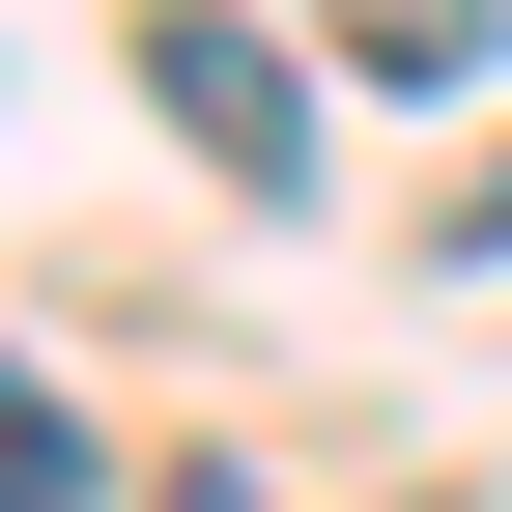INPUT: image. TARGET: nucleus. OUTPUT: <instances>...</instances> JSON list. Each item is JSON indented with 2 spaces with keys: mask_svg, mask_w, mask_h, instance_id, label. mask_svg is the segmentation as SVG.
Wrapping results in <instances>:
<instances>
[{
  "mask_svg": "<svg viewBox=\"0 0 512 512\" xmlns=\"http://www.w3.org/2000/svg\"><path fill=\"white\" fill-rule=\"evenodd\" d=\"M313 29H342L370 86H484V0H313Z\"/></svg>",
  "mask_w": 512,
  "mask_h": 512,
  "instance_id": "obj_2",
  "label": "nucleus"
},
{
  "mask_svg": "<svg viewBox=\"0 0 512 512\" xmlns=\"http://www.w3.org/2000/svg\"><path fill=\"white\" fill-rule=\"evenodd\" d=\"M0 512H86V399H57V370L0 399Z\"/></svg>",
  "mask_w": 512,
  "mask_h": 512,
  "instance_id": "obj_3",
  "label": "nucleus"
},
{
  "mask_svg": "<svg viewBox=\"0 0 512 512\" xmlns=\"http://www.w3.org/2000/svg\"><path fill=\"white\" fill-rule=\"evenodd\" d=\"M171 512H256V484H171Z\"/></svg>",
  "mask_w": 512,
  "mask_h": 512,
  "instance_id": "obj_4",
  "label": "nucleus"
},
{
  "mask_svg": "<svg viewBox=\"0 0 512 512\" xmlns=\"http://www.w3.org/2000/svg\"><path fill=\"white\" fill-rule=\"evenodd\" d=\"M143 114L228 171V200H313V86H285V29H228V0H171V29H143Z\"/></svg>",
  "mask_w": 512,
  "mask_h": 512,
  "instance_id": "obj_1",
  "label": "nucleus"
}]
</instances>
